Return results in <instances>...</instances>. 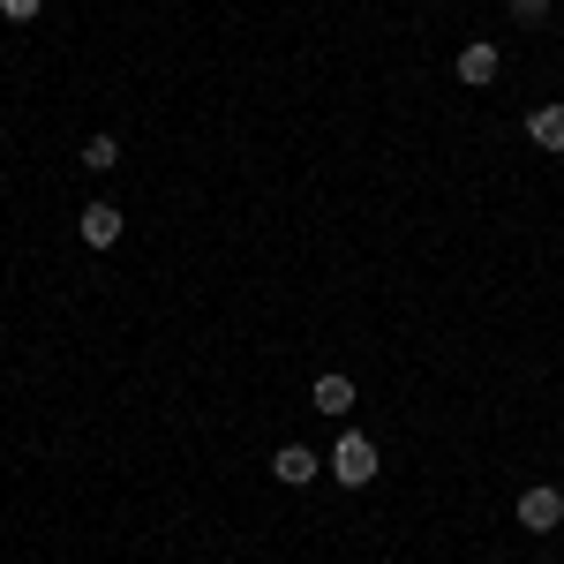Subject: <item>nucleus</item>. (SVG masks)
<instances>
[{
    "mask_svg": "<svg viewBox=\"0 0 564 564\" xmlns=\"http://www.w3.org/2000/svg\"><path fill=\"white\" fill-rule=\"evenodd\" d=\"M332 475L347 481V489H369V481H377V444H369V436H339V452H332Z\"/></svg>",
    "mask_w": 564,
    "mask_h": 564,
    "instance_id": "f257e3e1",
    "label": "nucleus"
},
{
    "mask_svg": "<svg viewBox=\"0 0 564 564\" xmlns=\"http://www.w3.org/2000/svg\"><path fill=\"white\" fill-rule=\"evenodd\" d=\"M520 527H527V534L564 527V497H557V489H527V497H520Z\"/></svg>",
    "mask_w": 564,
    "mask_h": 564,
    "instance_id": "f03ea898",
    "label": "nucleus"
},
{
    "mask_svg": "<svg viewBox=\"0 0 564 564\" xmlns=\"http://www.w3.org/2000/svg\"><path fill=\"white\" fill-rule=\"evenodd\" d=\"M271 475L286 481V489H308V481L324 475V459H316V452H308V444H286V452H279V459H271Z\"/></svg>",
    "mask_w": 564,
    "mask_h": 564,
    "instance_id": "7ed1b4c3",
    "label": "nucleus"
},
{
    "mask_svg": "<svg viewBox=\"0 0 564 564\" xmlns=\"http://www.w3.org/2000/svg\"><path fill=\"white\" fill-rule=\"evenodd\" d=\"M121 241V212L113 204H84V249H113Z\"/></svg>",
    "mask_w": 564,
    "mask_h": 564,
    "instance_id": "20e7f679",
    "label": "nucleus"
},
{
    "mask_svg": "<svg viewBox=\"0 0 564 564\" xmlns=\"http://www.w3.org/2000/svg\"><path fill=\"white\" fill-rule=\"evenodd\" d=\"M459 84H475V90H481V84H497V45H481V39H475L467 53H459Z\"/></svg>",
    "mask_w": 564,
    "mask_h": 564,
    "instance_id": "39448f33",
    "label": "nucleus"
},
{
    "mask_svg": "<svg viewBox=\"0 0 564 564\" xmlns=\"http://www.w3.org/2000/svg\"><path fill=\"white\" fill-rule=\"evenodd\" d=\"M308 399H316L324 414H347V406H354V377H339V369H332V377H316V391H308Z\"/></svg>",
    "mask_w": 564,
    "mask_h": 564,
    "instance_id": "423d86ee",
    "label": "nucleus"
},
{
    "mask_svg": "<svg viewBox=\"0 0 564 564\" xmlns=\"http://www.w3.org/2000/svg\"><path fill=\"white\" fill-rule=\"evenodd\" d=\"M527 135H534L542 151H564V106H534V121H527Z\"/></svg>",
    "mask_w": 564,
    "mask_h": 564,
    "instance_id": "0eeeda50",
    "label": "nucleus"
},
{
    "mask_svg": "<svg viewBox=\"0 0 564 564\" xmlns=\"http://www.w3.org/2000/svg\"><path fill=\"white\" fill-rule=\"evenodd\" d=\"M113 166H121V143H113V135H90L84 143V174H113Z\"/></svg>",
    "mask_w": 564,
    "mask_h": 564,
    "instance_id": "6e6552de",
    "label": "nucleus"
},
{
    "mask_svg": "<svg viewBox=\"0 0 564 564\" xmlns=\"http://www.w3.org/2000/svg\"><path fill=\"white\" fill-rule=\"evenodd\" d=\"M512 15H520L527 31H534V23H550V0H512Z\"/></svg>",
    "mask_w": 564,
    "mask_h": 564,
    "instance_id": "1a4fd4ad",
    "label": "nucleus"
},
{
    "mask_svg": "<svg viewBox=\"0 0 564 564\" xmlns=\"http://www.w3.org/2000/svg\"><path fill=\"white\" fill-rule=\"evenodd\" d=\"M39 8H45V0H0V15H8V23H31Z\"/></svg>",
    "mask_w": 564,
    "mask_h": 564,
    "instance_id": "9d476101",
    "label": "nucleus"
}]
</instances>
